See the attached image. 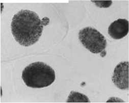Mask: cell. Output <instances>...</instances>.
<instances>
[{"instance_id":"6da1fadb","label":"cell","mask_w":129,"mask_h":103,"mask_svg":"<svg viewBox=\"0 0 129 103\" xmlns=\"http://www.w3.org/2000/svg\"><path fill=\"white\" fill-rule=\"evenodd\" d=\"M44 28L41 20L35 12L21 10L15 14L11 23V32L21 46L29 47L37 43Z\"/></svg>"},{"instance_id":"7a4b0ae2","label":"cell","mask_w":129,"mask_h":103,"mask_svg":"<svg viewBox=\"0 0 129 103\" xmlns=\"http://www.w3.org/2000/svg\"><path fill=\"white\" fill-rule=\"evenodd\" d=\"M55 78L54 70L42 62L30 64L22 73V79L25 84L33 88L48 87L53 83Z\"/></svg>"},{"instance_id":"3957f363","label":"cell","mask_w":129,"mask_h":103,"mask_svg":"<svg viewBox=\"0 0 129 103\" xmlns=\"http://www.w3.org/2000/svg\"><path fill=\"white\" fill-rule=\"evenodd\" d=\"M79 38L83 46L93 54L102 53L107 47V41L104 35L91 27L81 30Z\"/></svg>"},{"instance_id":"277c9868","label":"cell","mask_w":129,"mask_h":103,"mask_svg":"<svg viewBox=\"0 0 129 103\" xmlns=\"http://www.w3.org/2000/svg\"><path fill=\"white\" fill-rule=\"evenodd\" d=\"M114 85L121 90L128 89V62H121L115 68L112 78Z\"/></svg>"},{"instance_id":"5b68a950","label":"cell","mask_w":129,"mask_h":103,"mask_svg":"<svg viewBox=\"0 0 129 103\" xmlns=\"http://www.w3.org/2000/svg\"><path fill=\"white\" fill-rule=\"evenodd\" d=\"M128 32V21L125 19L119 18L115 20L108 28V34L114 39H120Z\"/></svg>"},{"instance_id":"8992f818","label":"cell","mask_w":129,"mask_h":103,"mask_svg":"<svg viewBox=\"0 0 129 103\" xmlns=\"http://www.w3.org/2000/svg\"><path fill=\"white\" fill-rule=\"evenodd\" d=\"M67 102H90L88 97L84 94L72 91L71 92Z\"/></svg>"},{"instance_id":"52a82bcc","label":"cell","mask_w":129,"mask_h":103,"mask_svg":"<svg viewBox=\"0 0 129 103\" xmlns=\"http://www.w3.org/2000/svg\"><path fill=\"white\" fill-rule=\"evenodd\" d=\"M91 2L100 8H108L112 4V1H91Z\"/></svg>"},{"instance_id":"ba28073f","label":"cell","mask_w":129,"mask_h":103,"mask_svg":"<svg viewBox=\"0 0 129 103\" xmlns=\"http://www.w3.org/2000/svg\"><path fill=\"white\" fill-rule=\"evenodd\" d=\"M107 102H124V101H123V100L118 98H116V97H111L110 99H109L107 101Z\"/></svg>"},{"instance_id":"9c48e42d","label":"cell","mask_w":129,"mask_h":103,"mask_svg":"<svg viewBox=\"0 0 129 103\" xmlns=\"http://www.w3.org/2000/svg\"><path fill=\"white\" fill-rule=\"evenodd\" d=\"M49 22H50L49 18H48V17H44V18H43V19L41 20L42 24L43 26H47V25L49 23Z\"/></svg>"},{"instance_id":"30bf717a","label":"cell","mask_w":129,"mask_h":103,"mask_svg":"<svg viewBox=\"0 0 129 103\" xmlns=\"http://www.w3.org/2000/svg\"><path fill=\"white\" fill-rule=\"evenodd\" d=\"M3 4L2 3H1V6H2V7H1V12H2V10H3Z\"/></svg>"}]
</instances>
